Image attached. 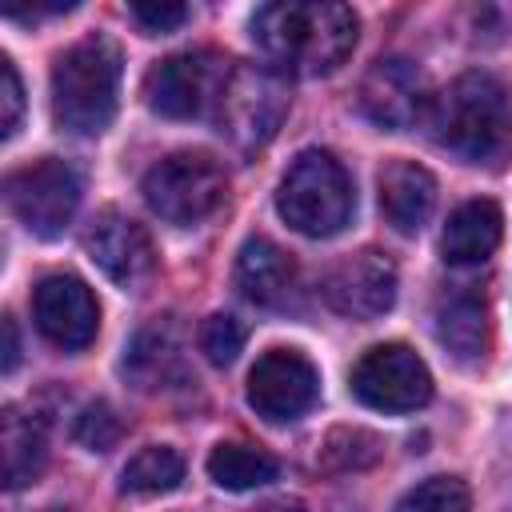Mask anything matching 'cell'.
I'll list each match as a JSON object with an SVG mask.
<instances>
[{
    "mask_svg": "<svg viewBox=\"0 0 512 512\" xmlns=\"http://www.w3.org/2000/svg\"><path fill=\"white\" fill-rule=\"evenodd\" d=\"M360 20L336 0H276L252 16V40L264 60L296 76H328L356 48Z\"/></svg>",
    "mask_w": 512,
    "mask_h": 512,
    "instance_id": "6da1fadb",
    "label": "cell"
},
{
    "mask_svg": "<svg viewBox=\"0 0 512 512\" xmlns=\"http://www.w3.org/2000/svg\"><path fill=\"white\" fill-rule=\"evenodd\" d=\"M432 140L452 156L480 164L504 152L512 132L508 88L492 72H464L428 100L424 116Z\"/></svg>",
    "mask_w": 512,
    "mask_h": 512,
    "instance_id": "7a4b0ae2",
    "label": "cell"
},
{
    "mask_svg": "<svg viewBox=\"0 0 512 512\" xmlns=\"http://www.w3.org/2000/svg\"><path fill=\"white\" fill-rule=\"evenodd\" d=\"M120 48L108 36H84L52 64V116L76 136H100L116 116Z\"/></svg>",
    "mask_w": 512,
    "mask_h": 512,
    "instance_id": "3957f363",
    "label": "cell"
},
{
    "mask_svg": "<svg viewBox=\"0 0 512 512\" xmlns=\"http://www.w3.org/2000/svg\"><path fill=\"white\" fill-rule=\"evenodd\" d=\"M276 212L300 236H336L352 216V180L324 148H304L276 188Z\"/></svg>",
    "mask_w": 512,
    "mask_h": 512,
    "instance_id": "277c9868",
    "label": "cell"
},
{
    "mask_svg": "<svg viewBox=\"0 0 512 512\" xmlns=\"http://www.w3.org/2000/svg\"><path fill=\"white\" fill-rule=\"evenodd\" d=\"M148 208L168 224H200L228 196V176L208 152H172L144 172Z\"/></svg>",
    "mask_w": 512,
    "mask_h": 512,
    "instance_id": "5b68a950",
    "label": "cell"
},
{
    "mask_svg": "<svg viewBox=\"0 0 512 512\" xmlns=\"http://www.w3.org/2000/svg\"><path fill=\"white\" fill-rule=\"evenodd\" d=\"M228 76H232V64L216 52H176L148 68L144 100L156 116H168V120L208 116L216 112Z\"/></svg>",
    "mask_w": 512,
    "mask_h": 512,
    "instance_id": "8992f818",
    "label": "cell"
},
{
    "mask_svg": "<svg viewBox=\"0 0 512 512\" xmlns=\"http://www.w3.org/2000/svg\"><path fill=\"white\" fill-rule=\"evenodd\" d=\"M288 116V88L272 64H232L224 96L216 104L220 132L240 148H260Z\"/></svg>",
    "mask_w": 512,
    "mask_h": 512,
    "instance_id": "52a82bcc",
    "label": "cell"
},
{
    "mask_svg": "<svg viewBox=\"0 0 512 512\" xmlns=\"http://www.w3.org/2000/svg\"><path fill=\"white\" fill-rule=\"evenodd\" d=\"M4 200H8V212L40 240H56L72 216H76V204H80V176L56 160V156H44V160H32L16 172H8L4 180Z\"/></svg>",
    "mask_w": 512,
    "mask_h": 512,
    "instance_id": "ba28073f",
    "label": "cell"
},
{
    "mask_svg": "<svg viewBox=\"0 0 512 512\" xmlns=\"http://www.w3.org/2000/svg\"><path fill=\"white\" fill-rule=\"evenodd\" d=\"M352 396L376 412H416L432 400V372L408 344H376L352 364Z\"/></svg>",
    "mask_w": 512,
    "mask_h": 512,
    "instance_id": "9c48e42d",
    "label": "cell"
},
{
    "mask_svg": "<svg viewBox=\"0 0 512 512\" xmlns=\"http://www.w3.org/2000/svg\"><path fill=\"white\" fill-rule=\"evenodd\" d=\"M320 292L332 312L348 320H376L396 300V264L376 248H360L324 276Z\"/></svg>",
    "mask_w": 512,
    "mask_h": 512,
    "instance_id": "30bf717a",
    "label": "cell"
},
{
    "mask_svg": "<svg viewBox=\"0 0 512 512\" xmlns=\"http://www.w3.org/2000/svg\"><path fill=\"white\" fill-rule=\"evenodd\" d=\"M316 388H320L316 368L292 348L264 352L248 372V404L256 408V416L272 424L304 416L316 400Z\"/></svg>",
    "mask_w": 512,
    "mask_h": 512,
    "instance_id": "8fae6325",
    "label": "cell"
},
{
    "mask_svg": "<svg viewBox=\"0 0 512 512\" xmlns=\"http://www.w3.org/2000/svg\"><path fill=\"white\" fill-rule=\"evenodd\" d=\"M84 248L92 256V264L120 288H140L156 268L148 232L120 208H104L92 216V224L84 232Z\"/></svg>",
    "mask_w": 512,
    "mask_h": 512,
    "instance_id": "7c38bea8",
    "label": "cell"
},
{
    "mask_svg": "<svg viewBox=\"0 0 512 512\" xmlns=\"http://www.w3.org/2000/svg\"><path fill=\"white\" fill-rule=\"evenodd\" d=\"M32 316H36V328L56 348H68V352L88 348L100 328L96 296L76 276H44L32 292Z\"/></svg>",
    "mask_w": 512,
    "mask_h": 512,
    "instance_id": "4fadbf2b",
    "label": "cell"
},
{
    "mask_svg": "<svg viewBox=\"0 0 512 512\" xmlns=\"http://www.w3.org/2000/svg\"><path fill=\"white\" fill-rule=\"evenodd\" d=\"M360 108L368 112L372 124H380L388 132L412 128L416 120L428 116V92H424L420 68L404 56L376 60L360 84Z\"/></svg>",
    "mask_w": 512,
    "mask_h": 512,
    "instance_id": "5bb4252c",
    "label": "cell"
},
{
    "mask_svg": "<svg viewBox=\"0 0 512 512\" xmlns=\"http://www.w3.org/2000/svg\"><path fill=\"white\" fill-rule=\"evenodd\" d=\"M436 208V180L416 160H388L380 168V212L396 232H420Z\"/></svg>",
    "mask_w": 512,
    "mask_h": 512,
    "instance_id": "9a60e30c",
    "label": "cell"
},
{
    "mask_svg": "<svg viewBox=\"0 0 512 512\" xmlns=\"http://www.w3.org/2000/svg\"><path fill=\"white\" fill-rule=\"evenodd\" d=\"M296 280L292 256L268 240V236H248L236 252V288L252 304H280Z\"/></svg>",
    "mask_w": 512,
    "mask_h": 512,
    "instance_id": "2e32d148",
    "label": "cell"
},
{
    "mask_svg": "<svg viewBox=\"0 0 512 512\" xmlns=\"http://www.w3.org/2000/svg\"><path fill=\"white\" fill-rule=\"evenodd\" d=\"M500 232H504L500 208L492 200H468L448 216L440 252L448 264H484L496 252Z\"/></svg>",
    "mask_w": 512,
    "mask_h": 512,
    "instance_id": "e0dca14e",
    "label": "cell"
},
{
    "mask_svg": "<svg viewBox=\"0 0 512 512\" xmlns=\"http://www.w3.org/2000/svg\"><path fill=\"white\" fill-rule=\"evenodd\" d=\"M0 456H4V488H28L44 464H48V436L40 428L36 416L20 412V408H4L0 420Z\"/></svg>",
    "mask_w": 512,
    "mask_h": 512,
    "instance_id": "ac0fdd59",
    "label": "cell"
},
{
    "mask_svg": "<svg viewBox=\"0 0 512 512\" xmlns=\"http://www.w3.org/2000/svg\"><path fill=\"white\" fill-rule=\"evenodd\" d=\"M436 340L460 364L480 360L484 348H488V308H484V300L472 296V292L440 296V304H436Z\"/></svg>",
    "mask_w": 512,
    "mask_h": 512,
    "instance_id": "d6986e66",
    "label": "cell"
},
{
    "mask_svg": "<svg viewBox=\"0 0 512 512\" xmlns=\"http://www.w3.org/2000/svg\"><path fill=\"white\" fill-rule=\"evenodd\" d=\"M276 472H280L276 456L256 444H216L208 456V476L228 492L260 488V484L276 480Z\"/></svg>",
    "mask_w": 512,
    "mask_h": 512,
    "instance_id": "ffe728a7",
    "label": "cell"
},
{
    "mask_svg": "<svg viewBox=\"0 0 512 512\" xmlns=\"http://www.w3.org/2000/svg\"><path fill=\"white\" fill-rule=\"evenodd\" d=\"M180 480H184V456L168 444L140 448L120 472V488L132 496H160V492H172Z\"/></svg>",
    "mask_w": 512,
    "mask_h": 512,
    "instance_id": "44dd1931",
    "label": "cell"
},
{
    "mask_svg": "<svg viewBox=\"0 0 512 512\" xmlns=\"http://www.w3.org/2000/svg\"><path fill=\"white\" fill-rule=\"evenodd\" d=\"M176 340L168 328H148L132 340L128 356H124V372L140 384V388H164V380L176 372Z\"/></svg>",
    "mask_w": 512,
    "mask_h": 512,
    "instance_id": "7402d4cb",
    "label": "cell"
},
{
    "mask_svg": "<svg viewBox=\"0 0 512 512\" xmlns=\"http://www.w3.org/2000/svg\"><path fill=\"white\" fill-rule=\"evenodd\" d=\"M380 460V440L364 428H336L328 432L324 448H320V464L332 472H348V468H368Z\"/></svg>",
    "mask_w": 512,
    "mask_h": 512,
    "instance_id": "603a6c76",
    "label": "cell"
},
{
    "mask_svg": "<svg viewBox=\"0 0 512 512\" xmlns=\"http://www.w3.org/2000/svg\"><path fill=\"white\" fill-rule=\"evenodd\" d=\"M468 504H472V496H468L464 480L432 476V480L416 484L412 492H404L392 512H468Z\"/></svg>",
    "mask_w": 512,
    "mask_h": 512,
    "instance_id": "cb8c5ba5",
    "label": "cell"
},
{
    "mask_svg": "<svg viewBox=\"0 0 512 512\" xmlns=\"http://www.w3.org/2000/svg\"><path fill=\"white\" fill-rule=\"evenodd\" d=\"M244 336H248V332H244V324H240L236 316L212 312V316L200 324V352L208 356V364L224 368V364H232V360L240 356Z\"/></svg>",
    "mask_w": 512,
    "mask_h": 512,
    "instance_id": "d4e9b609",
    "label": "cell"
},
{
    "mask_svg": "<svg viewBox=\"0 0 512 512\" xmlns=\"http://www.w3.org/2000/svg\"><path fill=\"white\" fill-rule=\"evenodd\" d=\"M120 416L104 404V400H96V404H88L80 416H76V428H72V436H76V444L80 448H88V452H108L116 440H120Z\"/></svg>",
    "mask_w": 512,
    "mask_h": 512,
    "instance_id": "484cf974",
    "label": "cell"
},
{
    "mask_svg": "<svg viewBox=\"0 0 512 512\" xmlns=\"http://www.w3.org/2000/svg\"><path fill=\"white\" fill-rule=\"evenodd\" d=\"M132 20L148 32V36H164V32H176L184 20H188V8L176 4V0H140V4H128Z\"/></svg>",
    "mask_w": 512,
    "mask_h": 512,
    "instance_id": "4316f807",
    "label": "cell"
},
{
    "mask_svg": "<svg viewBox=\"0 0 512 512\" xmlns=\"http://www.w3.org/2000/svg\"><path fill=\"white\" fill-rule=\"evenodd\" d=\"M20 116H24V88H20L16 64L8 56H0V136L4 140L16 136Z\"/></svg>",
    "mask_w": 512,
    "mask_h": 512,
    "instance_id": "83f0119b",
    "label": "cell"
},
{
    "mask_svg": "<svg viewBox=\"0 0 512 512\" xmlns=\"http://www.w3.org/2000/svg\"><path fill=\"white\" fill-rule=\"evenodd\" d=\"M4 360H0V368L4 372H16V364H20V336H16V320L12 316H4Z\"/></svg>",
    "mask_w": 512,
    "mask_h": 512,
    "instance_id": "f1b7e54d",
    "label": "cell"
},
{
    "mask_svg": "<svg viewBox=\"0 0 512 512\" xmlns=\"http://www.w3.org/2000/svg\"><path fill=\"white\" fill-rule=\"evenodd\" d=\"M256 512H304L300 504H288V500H276V504H264V508H256Z\"/></svg>",
    "mask_w": 512,
    "mask_h": 512,
    "instance_id": "f546056e",
    "label": "cell"
},
{
    "mask_svg": "<svg viewBox=\"0 0 512 512\" xmlns=\"http://www.w3.org/2000/svg\"><path fill=\"white\" fill-rule=\"evenodd\" d=\"M48 512H68V508H48Z\"/></svg>",
    "mask_w": 512,
    "mask_h": 512,
    "instance_id": "4dcf8cb0",
    "label": "cell"
}]
</instances>
